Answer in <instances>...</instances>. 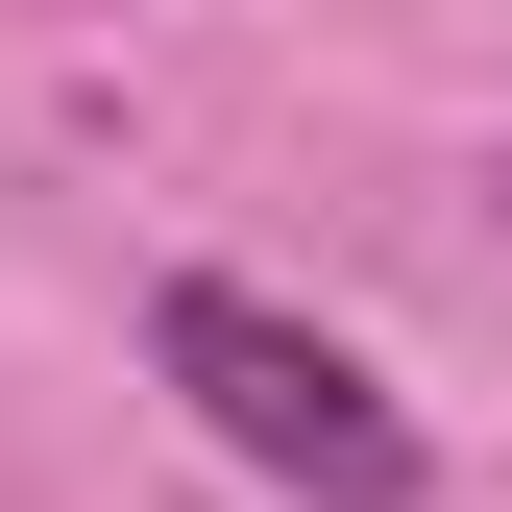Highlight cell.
<instances>
[{
    "instance_id": "6da1fadb",
    "label": "cell",
    "mask_w": 512,
    "mask_h": 512,
    "mask_svg": "<svg viewBox=\"0 0 512 512\" xmlns=\"http://www.w3.org/2000/svg\"><path fill=\"white\" fill-rule=\"evenodd\" d=\"M147 366L196 391L220 464H269V488H317V512H415V488H439V439L366 391V342H317V317L244 293V269H171V293H147Z\"/></svg>"
},
{
    "instance_id": "7a4b0ae2",
    "label": "cell",
    "mask_w": 512,
    "mask_h": 512,
    "mask_svg": "<svg viewBox=\"0 0 512 512\" xmlns=\"http://www.w3.org/2000/svg\"><path fill=\"white\" fill-rule=\"evenodd\" d=\"M488 196H512V171H488Z\"/></svg>"
}]
</instances>
